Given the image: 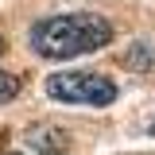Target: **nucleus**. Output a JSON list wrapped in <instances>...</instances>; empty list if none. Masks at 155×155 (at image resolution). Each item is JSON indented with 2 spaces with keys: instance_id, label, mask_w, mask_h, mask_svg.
Segmentation results:
<instances>
[{
  "instance_id": "obj_1",
  "label": "nucleus",
  "mask_w": 155,
  "mask_h": 155,
  "mask_svg": "<svg viewBox=\"0 0 155 155\" xmlns=\"http://www.w3.org/2000/svg\"><path fill=\"white\" fill-rule=\"evenodd\" d=\"M113 27L105 16L93 12H70V16H47L31 27V47L43 58H78L109 47Z\"/></svg>"
},
{
  "instance_id": "obj_2",
  "label": "nucleus",
  "mask_w": 155,
  "mask_h": 155,
  "mask_svg": "<svg viewBox=\"0 0 155 155\" xmlns=\"http://www.w3.org/2000/svg\"><path fill=\"white\" fill-rule=\"evenodd\" d=\"M47 93L54 101H66V105H113L116 101V85L101 74H54L47 78Z\"/></svg>"
},
{
  "instance_id": "obj_3",
  "label": "nucleus",
  "mask_w": 155,
  "mask_h": 155,
  "mask_svg": "<svg viewBox=\"0 0 155 155\" xmlns=\"http://www.w3.org/2000/svg\"><path fill=\"white\" fill-rule=\"evenodd\" d=\"M16 93H19V78H16V74H4V70H0V105H4V101H12Z\"/></svg>"
},
{
  "instance_id": "obj_4",
  "label": "nucleus",
  "mask_w": 155,
  "mask_h": 155,
  "mask_svg": "<svg viewBox=\"0 0 155 155\" xmlns=\"http://www.w3.org/2000/svg\"><path fill=\"white\" fill-rule=\"evenodd\" d=\"M136 47H140V51L128 54V66H147V54H151L155 47H147V43H136Z\"/></svg>"
},
{
  "instance_id": "obj_5",
  "label": "nucleus",
  "mask_w": 155,
  "mask_h": 155,
  "mask_svg": "<svg viewBox=\"0 0 155 155\" xmlns=\"http://www.w3.org/2000/svg\"><path fill=\"white\" fill-rule=\"evenodd\" d=\"M151 132H155V124H151Z\"/></svg>"
},
{
  "instance_id": "obj_6",
  "label": "nucleus",
  "mask_w": 155,
  "mask_h": 155,
  "mask_svg": "<svg viewBox=\"0 0 155 155\" xmlns=\"http://www.w3.org/2000/svg\"><path fill=\"white\" fill-rule=\"evenodd\" d=\"M4 155H12V151H4Z\"/></svg>"
}]
</instances>
